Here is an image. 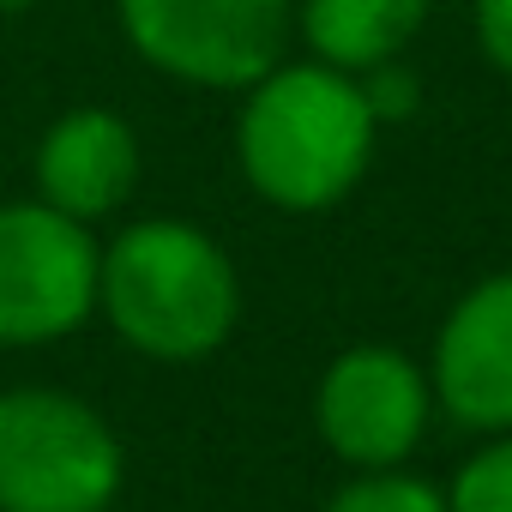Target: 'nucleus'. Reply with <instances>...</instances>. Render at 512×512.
Wrapping results in <instances>:
<instances>
[{"label": "nucleus", "mask_w": 512, "mask_h": 512, "mask_svg": "<svg viewBox=\"0 0 512 512\" xmlns=\"http://www.w3.org/2000/svg\"><path fill=\"white\" fill-rule=\"evenodd\" d=\"M374 109L362 79L326 61H278L247 85L235 157L247 187L278 211L338 205L374 157Z\"/></svg>", "instance_id": "f257e3e1"}, {"label": "nucleus", "mask_w": 512, "mask_h": 512, "mask_svg": "<svg viewBox=\"0 0 512 512\" xmlns=\"http://www.w3.org/2000/svg\"><path fill=\"white\" fill-rule=\"evenodd\" d=\"M97 308L127 350L157 362H199L235 332L241 284L229 253L205 229L181 217H145L97 247Z\"/></svg>", "instance_id": "f03ea898"}, {"label": "nucleus", "mask_w": 512, "mask_h": 512, "mask_svg": "<svg viewBox=\"0 0 512 512\" xmlns=\"http://www.w3.org/2000/svg\"><path fill=\"white\" fill-rule=\"evenodd\" d=\"M127 476L115 428L73 392H0V512H109Z\"/></svg>", "instance_id": "7ed1b4c3"}, {"label": "nucleus", "mask_w": 512, "mask_h": 512, "mask_svg": "<svg viewBox=\"0 0 512 512\" xmlns=\"http://www.w3.org/2000/svg\"><path fill=\"white\" fill-rule=\"evenodd\" d=\"M145 67L199 91H247L290 49V0H115Z\"/></svg>", "instance_id": "20e7f679"}, {"label": "nucleus", "mask_w": 512, "mask_h": 512, "mask_svg": "<svg viewBox=\"0 0 512 512\" xmlns=\"http://www.w3.org/2000/svg\"><path fill=\"white\" fill-rule=\"evenodd\" d=\"M97 314V241L91 223L13 199L0 205V344H55Z\"/></svg>", "instance_id": "39448f33"}, {"label": "nucleus", "mask_w": 512, "mask_h": 512, "mask_svg": "<svg viewBox=\"0 0 512 512\" xmlns=\"http://www.w3.org/2000/svg\"><path fill=\"white\" fill-rule=\"evenodd\" d=\"M326 446L356 470H398L428 428V380L410 356L362 344L344 350L314 398Z\"/></svg>", "instance_id": "423d86ee"}, {"label": "nucleus", "mask_w": 512, "mask_h": 512, "mask_svg": "<svg viewBox=\"0 0 512 512\" xmlns=\"http://www.w3.org/2000/svg\"><path fill=\"white\" fill-rule=\"evenodd\" d=\"M434 392L452 422L512 434V272L476 284L440 326Z\"/></svg>", "instance_id": "0eeeda50"}, {"label": "nucleus", "mask_w": 512, "mask_h": 512, "mask_svg": "<svg viewBox=\"0 0 512 512\" xmlns=\"http://www.w3.org/2000/svg\"><path fill=\"white\" fill-rule=\"evenodd\" d=\"M139 187V139L127 127V115L115 109H67L49 121V133L37 139V199L97 223L109 211H121Z\"/></svg>", "instance_id": "6e6552de"}, {"label": "nucleus", "mask_w": 512, "mask_h": 512, "mask_svg": "<svg viewBox=\"0 0 512 512\" xmlns=\"http://www.w3.org/2000/svg\"><path fill=\"white\" fill-rule=\"evenodd\" d=\"M428 19V0H302V37L314 61L368 73L392 61Z\"/></svg>", "instance_id": "1a4fd4ad"}, {"label": "nucleus", "mask_w": 512, "mask_h": 512, "mask_svg": "<svg viewBox=\"0 0 512 512\" xmlns=\"http://www.w3.org/2000/svg\"><path fill=\"white\" fill-rule=\"evenodd\" d=\"M326 512H446V494L422 476H398V470H368L362 482L338 488L326 500Z\"/></svg>", "instance_id": "9d476101"}, {"label": "nucleus", "mask_w": 512, "mask_h": 512, "mask_svg": "<svg viewBox=\"0 0 512 512\" xmlns=\"http://www.w3.org/2000/svg\"><path fill=\"white\" fill-rule=\"evenodd\" d=\"M446 512H512V434L482 446L446 494Z\"/></svg>", "instance_id": "9b49d317"}, {"label": "nucleus", "mask_w": 512, "mask_h": 512, "mask_svg": "<svg viewBox=\"0 0 512 512\" xmlns=\"http://www.w3.org/2000/svg\"><path fill=\"white\" fill-rule=\"evenodd\" d=\"M362 97H368L374 121H404V115L416 109V79H410L404 67L380 61V67H368V85H362Z\"/></svg>", "instance_id": "f8f14e48"}, {"label": "nucleus", "mask_w": 512, "mask_h": 512, "mask_svg": "<svg viewBox=\"0 0 512 512\" xmlns=\"http://www.w3.org/2000/svg\"><path fill=\"white\" fill-rule=\"evenodd\" d=\"M476 43L512 79V0H476Z\"/></svg>", "instance_id": "ddd939ff"}, {"label": "nucleus", "mask_w": 512, "mask_h": 512, "mask_svg": "<svg viewBox=\"0 0 512 512\" xmlns=\"http://www.w3.org/2000/svg\"><path fill=\"white\" fill-rule=\"evenodd\" d=\"M25 7H37V0H0V13H25Z\"/></svg>", "instance_id": "4468645a"}]
</instances>
